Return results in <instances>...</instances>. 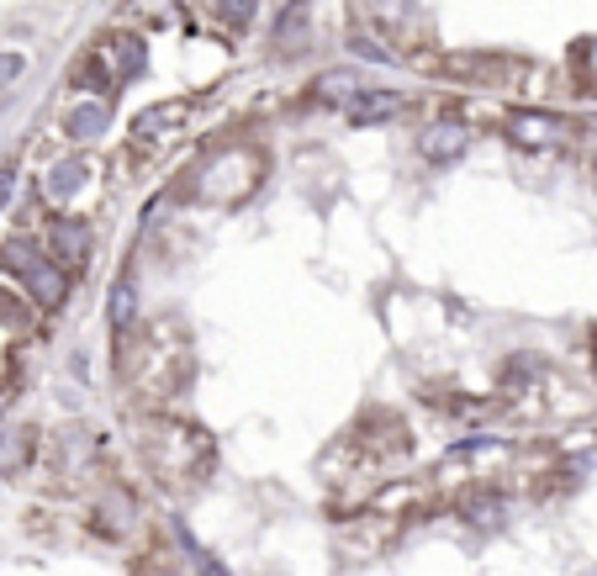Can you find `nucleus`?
Instances as JSON below:
<instances>
[{
  "mask_svg": "<svg viewBox=\"0 0 597 576\" xmlns=\"http://www.w3.org/2000/svg\"><path fill=\"white\" fill-rule=\"evenodd\" d=\"M0 270H11L16 281H22L32 291V302L53 312V307H64V296H69V275L59 270V259H43L32 244H0Z\"/></svg>",
  "mask_w": 597,
  "mask_h": 576,
  "instance_id": "f257e3e1",
  "label": "nucleus"
},
{
  "mask_svg": "<svg viewBox=\"0 0 597 576\" xmlns=\"http://www.w3.org/2000/svg\"><path fill=\"white\" fill-rule=\"evenodd\" d=\"M465 148H471V133H465L460 122H434V127H423V138H418V154L428 164H455Z\"/></svg>",
  "mask_w": 597,
  "mask_h": 576,
  "instance_id": "f03ea898",
  "label": "nucleus"
},
{
  "mask_svg": "<svg viewBox=\"0 0 597 576\" xmlns=\"http://www.w3.org/2000/svg\"><path fill=\"white\" fill-rule=\"evenodd\" d=\"M555 133H561V122L539 117V111H513L508 117V138L524 143V148H545V143H555Z\"/></svg>",
  "mask_w": 597,
  "mask_h": 576,
  "instance_id": "7ed1b4c3",
  "label": "nucleus"
},
{
  "mask_svg": "<svg viewBox=\"0 0 597 576\" xmlns=\"http://www.w3.org/2000/svg\"><path fill=\"white\" fill-rule=\"evenodd\" d=\"M53 254H59L64 265H85L90 259V228L85 222H74V217L53 222Z\"/></svg>",
  "mask_w": 597,
  "mask_h": 576,
  "instance_id": "20e7f679",
  "label": "nucleus"
},
{
  "mask_svg": "<svg viewBox=\"0 0 597 576\" xmlns=\"http://www.w3.org/2000/svg\"><path fill=\"white\" fill-rule=\"evenodd\" d=\"M106 127H111V106H106V101H85V106L69 111V138H74V143L101 138Z\"/></svg>",
  "mask_w": 597,
  "mask_h": 576,
  "instance_id": "39448f33",
  "label": "nucleus"
},
{
  "mask_svg": "<svg viewBox=\"0 0 597 576\" xmlns=\"http://www.w3.org/2000/svg\"><path fill=\"white\" fill-rule=\"evenodd\" d=\"M312 96H317V101H328V106H349L354 96H365V90H360V80H354L349 69H328L323 80L312 85Z\"/></svg>",
  "mask_w": 597,
  "mask_h": 576,
  "instance_id": "423d86ee",
  "label": "nucleus"
},
{
  "mask_svg": "<svg viewBox=\"0 0 597 576\" xmlns=\"http://www.w3.org/2000/svg\"><path fill=\"white\" fill-rule=\"evenodd\" d=\"M360 101H365V106H349L354 122H386V117H397V111H402L397 90H370V96H360Z\"/></svg>",
  "mask_w": 597,
  "mask_h": 576,
  "instance_id": "0eeeda50",
  "label": "nucleus"
},
{
  "mask_svg": "<svg viewBox=\"0 0 597 576\" xmlns=\"http://www.w3.org/2000/svg\"><path fill=\"white\" fill-rule=\"evenodd\" d=\"M80 180H85V159H64V164H53L48 170V196H74L80 191Z\"/></svg>",
  "mask_w": 597,
  "mask_h": 576,
  "instance_id": "6e6552de",
  "label": "nucleus"
},
{
  "mask_svg": "<svg viewBox=\"0 0 597 576\" xmlns=\"http://www.w3.org/2000/svg\"><path fill=\"white\" fill-rule=\"evenodd\" d=\"M180 117V106H154V111H143V117L133 122V143H148L154 133H164V127H170Z\"/></svg>",
  "mask_w": 597,
  "mask_h": 576,
  "instance_id": "1a4fd4ad",
  "label": "nucleus"
},
{
  "mask_svg": "<svg viewBox=\"0 0 597 576\" xmlns=\"http://www.w3.org/2000/svg\"><path fill=\"white\" fill-rule=\"evenodd\" d=\"M217 11H222V16H228V22H233V27H244V22H249V16L259 11V0H217Z\"/></svg>",
  "mask_w": 597,
  "mask_h": 576,
  "instance_id": "9d476101",
  "label": "nucleus"
},
{
  "mask_svg": "<svg viewBox=\"0 0 597 576\" xmlns=\"http://www.w3.org/2000/svg\"><path fill=\"white\" fill-rule=\"evenodd\" d=\"M122 74H127V80H133V74L143 69V43H138V37H122Z\"/></svg>",
  "mask_w": 597,
  "mask_h": 576,
  "instance_id": "9b49d317",
  "label": "nucleus"
},
{
  "mask_svg": "<svg viewBox=\"0 0 597 576\" xmlns=\"http://www.w3.org/2000/svg\"><path fill=\"white\" fill-rule=\"evenodd\" d=\"M22 69H27V59H22V53H0V85H11Z\"/></svg>",
  "mask_w": 597,
  "mask_h": 576,
  "instance_id": "f8f14e48",
  "label": "nucleus"
},
{
  "mask_svg": "<svg viewBox=\"0 0 597 576\" xmlns=\"http://www.w3.org/2000/svg\"><path fill=\"white\" fill-rule=\"evenodd\" d=\"M349 48H354V53H365V59H386V48H376V43H370V37H360V32L349 37Z\"/></svg>",
  "mask_w": 597,
  "mask_h": 576,
  "instance_id": "ddd939ff",
  "label": "nucleus"
}]
</instances>
